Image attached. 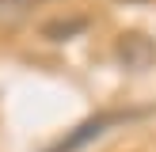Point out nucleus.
I'll list each match as a JSON object with an SVG mask.
<instances>
[{
  "label": "nucleus",
  "mask_w": 156,
  "mask_h": 152,
  "mask_svg": "<svg viewBox=\"0 0 156 152\" xmlns=\"http://www.w3.org/2000/svg\"><path fill=\"white\" fill-rule=\"evenodd\" d=\"M114 57L122 61L126 68L141 72V68H152L156 65V42L141 30H122L118 42H114Z\"/></svg>",
  "instance_id": "obj_2"
},
{
  "label": "nucleus",
  "mask_w": 156,
  "mask_h": 152,
  "mask_svg": "<svg viewBox=\"0 0 156 152\" xmlns=\"http://www.w3.org/2000/svg\"><path fill=\"white\" fill-rule=\"evenodd\" d=\"M34 4H46V0H27V8H34Z\"/></svg>",
  "instance_id": "obj_4"
},
{
  "label": "nucleus",
  "mask_w": 156,
  "mask_h": 152,
  "mask_svg": "<svg viewBox=\"0 0 156 152\" xmlns=\"http://www.w3.org/2000/svg\"><path fill=\"white\" fill-rule=\"evenodd\" d=\"M126 4H141V0H126Z\"/></svg>",
  "instance_id": "obj_5"
},
{
  "label": "nucleus",
  "mask_w": 156,
  "mask_h": 152,
  "mask_svg": "<svg viewBox=\"0 0 156 152\" xmlns=\"http://www.w3.org/2000/svg\"><path fill=\"white\" fill-rule=\"evenodd\" d=\"M126 118H133V114H118V110H107V114H95V118H88V122H80V126L73 129L69 137H61L53 148H46V152H76V148H84L88 141H95V137H103L111 126H122Z\"/></svg>",
  "instance_id": "obj_1"
},
{
  "label": "nucleus",
  "mask_w": 156,
  "mask_h": 152,
  "mask_svg": "<svg viewBox=\"0 0 156 152\" xmlns=\"http://www.w3.org/2000/svg\"><path fill=\"white\" fill-rule=\"evenodd\" d=\"M80 30H88V19H84V15H73V19H50L42 27V38H50V42H65V38L80 34Z\"/></svg>",
  "instance_id": "obj_3"
}]
</instances>
